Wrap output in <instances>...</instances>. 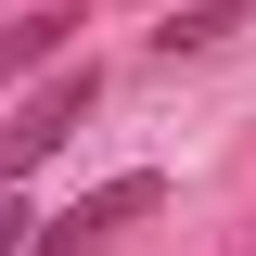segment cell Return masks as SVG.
<instances>
[{
	"mask_svg": "<svg viewBox=\"0 0 256 256\" xmlns=\"http://www.w3.org/2000/svg\"><path fill=\"white\" fill-rule=\"evenodd\" d=\"M90 102H102V64H52V77L13 102V128H0V192L26 180V166H52L64 141H77V116H90Z\"/></svg>",
	"mask_w": 256,
	"mask_h": 256,
	"instance_id": "1",
	"label": "cell"
},
{
	"mask_svg": "<svg viewBox=\"0 0 256 256\" xmlns=\"http://www.w3.org/2000/svg\"><path fill=\"white\" fill-rule=\"evenodd\" d=\"M154 205H166V180H154V166H128V180L77 192L64 218H38V244H26V256H102L116 230H141V218H154Z\"/></svg>",
	"mask_w": 256,
	"mask_h": 256,
	"instance_id": "2",
	"label": "cell"
},
{
	"mask_svg": "<svg viewBox=\"0 0 256 256\" xmlns=\"http://www.w3.org/2000/svg\"><path fill=\"white\" fill-rule=\"evenodd\" d=\"M64 38H77V0H38V13H0V90H13L26 64H52Z\"/></svg>",
	"mask_w": 256,
	"mask_h": 256,
	"instance_id": "3",
	"label": "cell"
},
{
	"mask_svg": "<svg viewBox=\"0 0 256 256\" xmlns=\"http://www.w3.org/2000/svg\"><path fill=\"white\" fill-rule=\"evenodd\" d=\"M230 26H244V13H230V0H205V13H180V26H166V38H154V52H218V38H230Z\"/></svg>",
	"mask_w": 256,
	"mask_h": 256,
	"instance_id": "4",
	"label": "cell"
},
{
	"mask_svg": "<svg viewBox=\"0 0 256 256\" xmlns=\"http://www.w3.org/2000/svg\"><path fill=\"white\" fill-rule=\"evenodd\" d=\"M38 244V218H26V205H0V256H26Z\"/></svg>",
	"mask_w": 256,
	"mask_h": 256,
	"instance_id": "5",
	"label": "cell"
}]
</instances>
